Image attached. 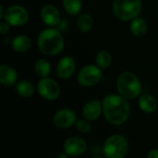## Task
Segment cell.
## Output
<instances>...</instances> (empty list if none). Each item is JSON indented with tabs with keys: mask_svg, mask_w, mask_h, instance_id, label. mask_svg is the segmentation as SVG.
I'll use <instances>...</instances> for the list:
<instances>
[{
	"mask_svg": "<svg viewBox=\"0 0 158 158\" xmlns=\"http://www.w3.org/2000/svg\"><path fill=\"white\" fill-rule=\"evenodd\" d=\"M103 114L106 120L113 126L124 124L131 113L129 100L119 94H109L103 100Z\"/></svg>",
	"mask_w": 158,
	"mask_h": 158,
	"instance_id": "cell-1",
	"label": "cell"
},
{
	"mask_svg": "<svg viewBox=\"0 0 158 158\" xmlns=\"http://www.w3.org/2000/svg\"><path fill=\"white\" fill-rule=\"evenodd\" d=\"M37 46L39 51L46 56L59 55L65 47L62 32L54 27L43 29L37 37Z\"/></svg>",
	"mask_w": 158,
	"mask_h": 158,
	"instance_id": "cell-2",
	"label": "cell"
},
{
	"mask_svg": "<svg viewBox=\"0 0 158 158\" xmlns=\"http://www.w3.org/2000/svg\"><path fill=\"white\" fill-rule=\"evenodd\" d=\"M116 85L118 94L128 100L139 98L143 90L141 81L130 70L122 71L118 76Z\"/></svg>",
	"mask_w": 158,
	"mask_h": 158,
	"instance_id": "cell-3",
	"label": "cell"
},
{
	"mask_svg": "<svg viewBox=\"0 0 158 158\" xmlns=\"http://www.w3.org/2000/svg\"><path fill=\"white\" fill-rule=\"evenodd\" d=\"M142 0H113L112 11L114 16L121 21H131L142 12Z\"/></svg>",
	"mask_w": 158,
	"mask_h": 158,
	"instance_id": "cell-4",
	"label": "cell"
},
{
	"mask_svg": "<svg viewBox=\"0 0 158 158\" xmlns=\"http://www.w3.org/2000/svg\"><path fill=\"white\" fill-rule=\"evenodd\" d=\"M102 148L105 158H124L129 151V141L124 135L116 133L105 141Z\"/></svg>",
	"mask_w": 158,
	"mask_h": 158,
	"instance_id": "cell-5",
	"label": "cell"
},
{
	"mask_svg": "<svg viewBox=\"0 0 158 158\" xmlns=\"http://www.w3.org/2000/svg\"><path fill=\"white\" fill-rule=\"evenodd\" d=\"M103 78V69L96 64L83 66L77 74V82L82 87H92L97 84Z\"/></svg>",
	"mask_w": 158,
	"mask_h": 158,
	"instance_id": "cell-6",
	"label": "cell"
},
{
	"mask_svg": "<svg viewBox=\"0 0 158 158\" xmlns=\"http://www.w3.org/2000/svg\"><path fill=\"white\" fill-rule=\"evenodd\" d=\"M30 14L26 7L21 5L14 4L6 8L2 20H5L11 27H22L29 21Z\"/></svg>",
	"mask_w": 158,
	"mask_h": 158,
	"instance_id": "cell-7",
	"label": "cell"
},
{
	"mask_svg": "<svg viewBox=\"0 0 158 158\" xmlns=\"http://www.w3.org/2000/svg\"><path fill=\"white\" fill-rule=\"evenodd\" d=\"M37 92L39 95L47 101H54L56 100L61 93L60 85L59 83L50 78H40L38 83H37Z\"/></svg>",
	"mask_w": 158,
	"mask_h": 158,
	"instance_id": "cell-8",
	"label": "cell"
},
{
	"mask_svg": "<svg viewBox=\"0 0 158 158\" xmlns=\"http://www.w3.org/2000/svg\"><path fill=\"white\" fill-rule=\"evenodd\" d=\"M88 149L87 143L84 139L77 136L68 138L63 144V151L69 157H77L83 155Z\"/></svg>",
	"mask_w": 158,
	"mask_h": 158,
	"instance_id": "cell-9",
	"label": "cell"
},
{
	"mask_svg": "<svg viewBox=\"0 0 158 158\" xmlns=\"http://www.w3.org/2000/svg\"><path fill=\"white\" fill-rule=\"evenodd\" d=\"M77 121L76 113L70 108H61L57 110L54 117L53 122L55 126L58 129H69L72 126H75Z\"/></svg>",
	"mask_w": 158,
	"mask_h": 158,
	"instance_id": "cell-10",
	"label": "cell"
},
{
	"mask_svg": "<svg viewBox=\"0 0 158 158\" xmlns=\"http://www.w3.org/2000/svg\"><path fill=\"white\" fill-rule=\"evenodd\" d=\"M76 68H77V64L74 57H72L71 56H62L56 64V76L60 80H68L73 76Z\"/></svg>",
	"mask_w": 158,
	"mask_h": 158,
	"instance_id": "cell-11",
	"label": "cell"
},
{
	"mask_svg": "<svg viewBox=\"0 0 158 158\" xmlns=\"http://www.w3.org/2000/svg\"><path fill=\"white\" fill-rule=\"evenodd\" d=\"M40 18L44 24L47 27L56 28L61 20V15L59 9L52 4H46L43 6L40 10Z\"/></svg>",
	"mask_w": 158,
	"mask_h": 158,
	"instance_id": "cell-12",
	"label": "cell"
},
{
	"mask_svg": "<svg viewBox=\"0 0 158 158\" xmlns=\"http://www.w3.org/2000/svg\"><path fill=\"white\" fill-rule=\"evenodd\" d=\"M103 114V104L102 101L99 100H90L86 102L82 107V115L83 118L90 120L94 121L98 119L101 115Z\"/></svg>",
	"mask_w": 158,
	"mask_h": 158,
	"instance_id": "cell-13",
	"label": "cell"
},
{
	"mask_svg": "<svg viewBox=\"0 0 158 158\" xmlns=\"http://www.w3.org/2000/svg\"><path fill=\"white\" fill-rule=\"evenodd\" d=\"M19 75L17 70L6 64L0 66V83L6 87H11L18 82Z\"/></svg>",
	"mask_w": 158,
	"mask_h": 158,
	"instance_id": "cell-14",
	"label": "cell"
},
{
	"mask_svg": "<svg viewBox=\"0 0 158 158\" xmlns=\"http://www.w3.org/2000/svg\"><path fill=\"white\" fill-rule=\"evenodd\" d=\"M12 49L19 54H23L28 52L31 47V40L27 34H18L11 39Z\"/></svg>",
	"mask_w": 158,
	"mask_h": 158,
	"instance_id": "cell-15",
	"label": "cell"
},
{
	"mask_svg": "<svg viewBox=\"0 0 158 158\" xmlns=\"http://www.w3.org/2000/svg\"><path fill=\"white\" fill-rule=\"evenodd\" d=\"M138 106L140 109L147 114L154 113L158 107V102L156 98L149 94H141L138 98Z\"/></svg>",
	"mask_w": 158,
	"mask_h": 158,
	"instance_id": "cell-16",
	"label": "cell"
},
{
	"mask_svg": "<svg viewBox=\"0 0 158 158\" xmlns=\"http://www.w3.org/2000/svg\"><path fill=\"white\" fill-rule=\"evenodd\" d=\"M131 33L135 37H142L148 31V23L145 19L142 17H137L132 19L130 23Z\"/></svg>",
	"mask_w": 158,
	"mask_h": 158,
	"instance_id": "cell-17",
	"label": "cell"
},
{
	"mask_svg": "<svg viewBox=\"0 0 158 158\" xmlns=\"http://www.w3.org/2000/svg\"><path fill=\"white\" fill-rule=\"evenodd\" d=\"M15 90L19 96L23 97V98H29L32 96V94H34L35 87L31 81L28 80H21L16 83Z\"/></svg>",
	"mask_w": 158,
	"mask_h": 158,
	"instance_id": "cell-18",
	"label": "cell"
},
{
	"mask_svg": "<svg viewBox=\"0 0 158 158\" xmlns=\"http://www.w3.org/2000/svg\"><path fill=\"white\" fill-rule=\"evenodd\" d=\"M76 25L81 32L87 33L91 31L94 27V19L88 13H81L78 16Z\"/></svg>",
	"mask_w": 158,
	"mask_h": 158,
	"instance_id": "cell-19",
	"label": "cell"
},
{
	"mask_svg": "<svg viewBox=\"0 0 158 158\" xmlns=\"http://www.w3.org/2000/svg\"><path fill=\"white\" fill-rule=\"evenodd\" d=\"M81 0H62V6L65 12L70 16H79L82 10Z\"/></svg>",
	"mask_w": 158,
	"mask_h": 158,
	"instance_id": "cell-20",
	"label": "cell"
},
{
	"mask_svg": "<svg viewBox=\"0 0 158 158\" xmlns=\"http://www.w3.org/2000/svg\"><path fill=\"white\" fill-rule=\"evenodd\" d=\"M113 61L112 55L109 51L107 50H100L97 52L95 56V64L101 69H107Z\"/></svg>",
	"mask_w": 158,
	"mask_h": 158,
	"instance_id": "cell-21",
	"label": "cell"
},
{
	"mask_svg": "<svg viewBox=\"0 0 158 158\" xmlns=\"http://www.w3.org/2000/svg\"><path fill=\"white\" fill-rule=\"evenodd\" d=\"M34 71L40 78L49 77L51 73V64L45 58H39L34 63Z\"/></svg>",
	"mask_w": 158,
	"mask_h": 158,
	"instance_id": "cell-22",
	"label": "cell"
},
{
	"mask_svg": "<svg viewBox=\"0 0 158 158\" xmlns=\"http://www.w3.org/2000/svg\"><path fill=\"white\" fill-rule=\"evenodd\" d=\"M75 128L81 133H87L92 130V124L90 120L83 118L82 119H77L75 123Z\"/></svg>",
	"mask_w": 158,
	"mask_h": 158,
	"instance_id": "cell-23",
	"label": "cell"
},
{
	"mask_svg": "<svg viewBox=\"0 0 158 158\" xmlns=\"http://www.w3.org/2000/svg\"><path fill=\"white\" fill-rule=\"evenodd\" d=\"M56 29L61 31V32H65L69 29V22L68 19H61L60 22L58 23V25L56 26Z\"/></svg>",
	"mask_w": 158,
	"mask_h": 158,
	"instance_id": "cell-24",
	"label": "cell"
},
{
	"mask_svg": "<svg viewBox=\"0 0 158 158\" xmlns=\"http://www.w3.org/2000/svg\"><path fill=\"white\" fill-rule=\"evenodd\" d=\"M10 25L8 24V23H6L5 20H2L1 22H0V33L2 34V35H6V34H7L8 32H9V31H10Z\"/></svg>",
	"mask_w": 158,
	"mask_h": 158,
	"instance_id": "cell-25",
	"label": "cell"
},
{
	"mask_svg": "<svg viewBox=\"0 0 158 158\" xmlns=\"http://www.w3.org/2000/svg\"><path fill=\"white\" fill-rule=\"evenodd\" d=\"M90 152H91V154L94 155V156H98L101 153L103 154V148L99 147L98 145L94 144L90 147Z\"/></svg>",
	"mask_w": 158,
	"mask_h": 158,
	"instance_id": "cell-26",
	"label": "cell"
},
{
	"mask_svg": "<svg viewBox=\"0 0 158 158\" xmlns=\"http://www.w3.org/2000/svg\"><path fill=\"white\" fill-rule=\"evenodd\" d=\"M146 158H158V149L157 148H155V149H152L148 155H147V157Z\"/></svg>",
	"mask_w": 158,
	"mask_h": 158,
	"instance_id": "cell-27",
	"label": "cell"
},
{
	"mask_svg": "<svg viewBox=\"0 0 158 158\" xmlns=\"http://www.w3.org/2000/svg\"><path fill=\"white\" fill-rule=\"evenodd\" d=\"M5 12H6V8H4V6L1 5L0 6V19H3L4 15H5Z\"/></svg>",
	"mask_w": 158,
	"mask_h": 158,
	"instance_id": "cell-28",
	"label": "cell"
},
{
	"mask_svg": "<svg viewBox=\"0 0 158 158\" xmlns=\"http://www.w3.org/2000/svg\"><path fill=\"white\" fill-rule=\"evenodd\" d=\"M56 158H69V156L67 155V154H65V153H63V154H60V155H58Z\"/></svg>",
	"mask_w": 158,
	"mask_h": 158,
	"instance_id": "cell-29",
	"label": "cell"
},
{
	"mask_svg": "<svg viewBox=\"0 0 158 158\" xmlns=\"http://www.w3.org/2000/svg\"><path fill=\"white\" fill-rule=\"evenodd\" d=\"M92 158H105V157H102V156H93Z\"/></svg>",
	"mask_w": 158,
	"mask_h": 158,
	"instance_id": "cell-30",
	"label": "cell"
},
{
	"mask_svg": "<svg viewBox=\"0 0 158 158\" xmlns=\"http://www.w3.org/2000/svg\"><path fill=\"white\" fill-rule=\"evenodd\" d=\"M156 1H158V0H156Z\"/></svg>",
	"mask_w": 158,
	"mask_h": 158,
	"instance_id": "cell-31",
	"label": "cell"
},
{
	"mask_svg": "<svg viewBox=\"0 0 158 158\" xmlns=\"http://www.w3.org/2000/svg\"><path fill=\"white\" fill-rule=\"evenodd\" d=\"M157 11H158V8H157Z\"/></svg>",
	"mask_w": 158,
	"mask_h": 158,
	"instance_id": "cell-32",
	"label": "cell"
}]
</instances>
